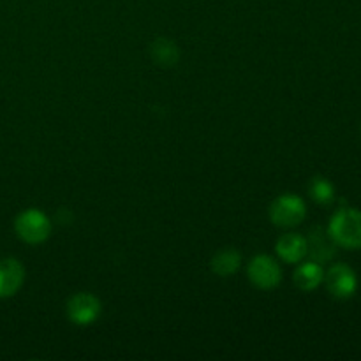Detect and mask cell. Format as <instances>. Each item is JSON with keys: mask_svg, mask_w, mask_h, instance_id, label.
Returning <instances> with one entry per match:
<instances>
[{"mask_svg": "<svg viewBox=\"0 0 361 361\" xmlns=\"http://www.w3.org/2000/svg\"><path fill=\"white\" fill-rule=\"evenodd\" d=\"M66 310L71 323L78 326H88L99 319L102 305L97 296L92 293H76L69 298Z\"/></svg>", "mask_w": 361, "mask_h": 361, "instance_id": "5b68a950", "label": "cell"}, {"mask_svg": "<svg viewBox=\"0 0 361 361\" xmlns=\"http://www.w3.org/2000/svg\"><path fill=\"white\" fill-rule=\"evenodd\" d=\"M247 275L256 288L264 289V291L277 288L282 282L281 267L274 257L267 256V254H259L250 259L249 267H247Z\"/></svg>", "mask_w": 361, "mask_h": 361, "instance_id": "277c9868", "label": "cell"}, {"mask_svg": "<svg viewBox=\"0 0 361 361\" xmlns=\"http://www.w3.org/2000/svg\"><path fill=\"white\" fill-rule=\"evenodd\" d=\"M324 284L328 293L338 300H348L358 289V277L351 267L344 263H337L330 267V270L324 274Z\"/></svg>", "mask_w": 361, "mask_h": 361, "instance_id": "8992f818", "label": "cell"}, {"mask_svg": "<svg viewBox=\"0 0 361 361\" xmlns=\"http://www.w3.org/2000/svg\"><path fill=\"white\" fill-rule=\"evenodd\" d=\"M309 194L316 203L331 204L335 200V187L323 176H316L309 185Z\"/></svg>", "mask_w": 361, "mask_h": 361, "instance_id": "4fadbf2b", "label": "cell"}, {"mask_svg": "<svg viewBox=\"0 0 361 361\" xmlns=\"http://www.w3.org/2000/svg\"><path fill=\"white\" fill-rule=\"evenodd\" d=\"M242 267V254L236 249H221L214 257H212V270L219 277H231Z\"/></svg>", "mask_w": 361, "mask_h": 361, "instance_id": "8fae6325", "label": "cell"}, {"mask_svg": "<svg viewBox=\"0 0 361 361\" xmlns=\"http://www.w3.org/2000/svg\"><path fill=\"white\" fill-rule=\"evenodd\" d=\"M307 217L305 201L296 194H282L270 204V221L277 228H296Z\"/></svg>", "mask_w": 361, "mask_h": 361, "instance_id": "3957f363", "label": "cell"}, {"mask_svg": "<svg viewBox=\"0 0 361 361\" xmlns=\"http://www.w3.org/2000/svg\"><path fill=\"white\" fill-rule=\"evenodd\" d=\"M14 231L21 242L28 243V245H39L51 235V221L44 212L37 210V208H28L16 217Z\"/></svg>", "mask_w": 361, "mask_h": 361, "instance_id": "7a4b0ae2", "label": "cell"}, {"mask_svg": "<svg viewBox=\"0 0 361 361\" xmlns=\"http://www.w3.org/2000/svg\"><path fill=\"white\" fill-rule=\"evenodd\" d=\"M152 59L161 67H173L180 59L178 46L166 37H159L150 46Z\"/></svg>", "mask_w": 361, "mask_h": 361, "instance_id": "7c38bea8", "label": "cell"}, {"mask_svg": "<svg viewBox=\"0 0 361 361\" xmlns=\"http://www.w3.org/2000/svg\"><path fill=\"white\" fill-rule=\"evenodd\" d=\"M307 247H309V252L312 261L317 263H326L331 257L335 256V242L330 238L328 231L324 233L323 229L316 228L310 231L309 238H307Z\"/></svg>", "mask_w": 361, "mask_h": 361, "instance_id": "9c48e42d", "label": "cell"}, {"mask_svg": "<svg viewBox=\"0 0 361 361\" xmlns=\"http://www.w3.org/2000/svg\"><path fill=\"white\" fill-rule=\"evenodd\" d=\"M25 282V268L14 257L0 259V298H11Z\"/></svg>", "mask_w": 361, "mask_h": 361, "instance_id": "52a82bcc", "label": "cell"}, {"mask_svg": "<svg viewBox=\"0 0 361 361\" xmlns=\"http://www.w3.org/2000/svg\"><path fill=\"white\" fill-rule=\"evenodd\" d=\"M328 235L342 249H361V212L356 208H341L330 219Z\"/></svg>", "mask_w": 361, "mask_h": 361, "instance_id": "6da1fadb", "label": "cell"}, {"mask_svg": "<svg viewBox=\"0 0 361 361\" xmlns=\"http://www.w3.org/2000/svg\"><path fill=\"white\" fill-rule=\"evenodd\" d=\"M275 252L279 254L284 263L298 264L309 256V247H307V238L300 233H286L275 243Z\"/></svg>", "mask_w": 361, "mask_h": 361, "instance_id": "ba28073f", "label": "cell"}, {"mask_svg": "<svg viewBox=\"0 0 361 361\" xmlns=\"http://www.w3.org/2000/svg\"><path fill=\"white\" fill-rule=\"evenodd\" d=\"M295 284L300 291L310 293L314 289L319 288L324 281V270L321 267V263L317 261H307V263H302L295 271Z\"/></svg>", "mask_w": 361, "mask_h": 361, "instance_id": "30bf717a", "label": "cell"}]
</instances>
